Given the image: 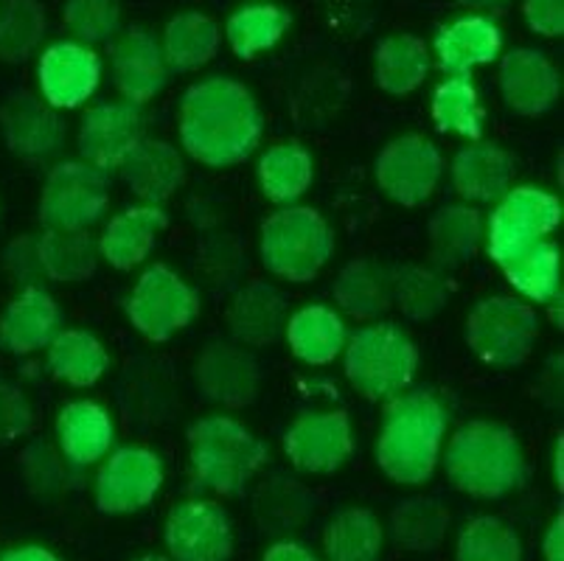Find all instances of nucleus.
I'll return each mask as SVG.
<instances>
[{"label": "nucleus", "mask_w": 564, "mask_h": 561, "mask_svg": "<svg viewBox=\"0 0 564 561\" xmlns=\"http://www.w3.org/2000/svg\"><path fill=\"white\" fill-rule=\"evenodd\" d=\"M502 99L517 116H542L558 101L562 76L556 65L536 48H514L500 65Z\"/></svg>", "instance_id": "19"}, {"label": "nucleus", "mask_w": 564, "mask_h": 561, "mask_svg": "<svg viewBox=\"0 0 564 561\" xmlns=\"http://www.w3.org/2000/svg\"><path fill=\"white\" fill-rule=\"evenodd\" d=\"M433 121L438 132H455L469 141L484 136V107L466 76L441 82L433 93Z\"/></svg>", "instance_id": "40"}, {"label": "nucleus", "mask_w": 564, "mask_h": 561, "mask_svg": "<svg viewBox=\"0 0 564 561\" xmlns=\"http://www.w3.org/2000/svg\"><path fill=\"white\" fill-rule=\"evenodd\" d=\"M147 116L132 101H105L82 116L79 152L85 163L110 172L124 163L127 154L143 141Z\"/></svg>", "instance_id": "14"}, {"label": "nucleus", "mask_w": 564, "mask_h": 561, "mask_svg": "<svg viewBox=\"0 0 564 561\" xmlns=\"http://www.w3.org/2000/svg\"><path fill=\"white\" fill-rule=\"evenodd\" d=\"M346 377L366 399H393L419 368V348L393 323H371L346 339Z\"/></svg>", "instance_id": "6"}, {"label": "nucleus", "mask_w": 564, "mask_h": 561, "mask_svg": "<svg viewBox=\"0 0 564 561\" xmlns=\"http://www.w3.org/2000/svg\"><path fill=\"white\" fill-rule=\"evenodd\" d=\"M163 483L161 457L143 446L116 450L96 477V506L105 514H130L155 500Z\"/></svg>", "instance_id": "12"}, {"label": "nucleus", "mask_w": 564, "mask_h": 561, "mask_svg": "<svg viewBox=\"0 0 564 561\" xmlns=\"http://www.w3.org/2000/svg\"><path fill=\"white\" fill-rule=\"evenodd\" d=\"M536 337L540 317L533 306L511 295L484 298L466 317V343L486 365H522L531 357Z\"/></svg>", "instance_id": "7"}, {"label": "nucleus", "mask_w": 564, "mask_h": 561, "mask_svg": "<svg viewBox=\"0 0 564 561\" xmlns=\"http://www.w3.org/2000/svg\"><path fill=\"white\" fill-rule=\"evenodd\" d=\"M34 430V410L23 390L0 379V444L18 441Z\"/></svg>", "instance_id": "45"}, {"label": "nucleus", "mask_w": 564, "mask_h": 561, "mask_svg": "<svg viewBox=\"0 0 564 561\" xmlns=\"http://www.w3.org/2000/svg\"><path fill=\"white\" fill-rule=\"evenodd\" d=\"M562 225V203L551 192H542L536 185H520L509 188L497 203L489 219L486 234V250L497 267L528 253L533 245L553 234Z\"/></svg>", "instance_id": "8"}, {"label": "nucleus", "mask_w": 564, "mask_h": 561, "mask_svg": "<svg viewBox=\"0 0 564 561\" xmlns=\"http://www.w3.org/2000/svg\"><path fill=\"white\" fill-rule=\"evenodd\" d=\"M545 561H564V517L558 514L547 528L545 537Z\"/></svg>", "instance_id": "48"}, {"label": "nucleus", "mask_w": 564, "mask_h": 561, "mask_svg": "<svg viewBox=\"0 0 564 561\" xmlns=\"http://www.w3.org/2000/svg\"><path fill=\"white\" fill-rule=\"evenodd\" d=\"M377 85L391 96H408L427 79L430 56L415 34H391L377 45Z\"/></svg>", "instance_id": "34"}, {"label": "nucleus", "mask_w": 564, "mask_h": 561, "mask_svg": "<svg viewBox=\"0 0 564 561\" xmlns=\"http://www.w3.org/2000/svg\"><path fill=\"white\" fill-rule=\"evenodd\" d=\"M354 450L351 419L346 410L304 413L284 432V452L292 466L312 475H329L348 461Z\"/></svg>", "instance_id": "13"}, {"label": "nucleus", "mask_w": 564, "mask_h": 561, "mask_svg": "<svg viewBox=\"0 0 564 561\" xmlns=\"http://www.w3.org/2000/svg\"><path fill=\"white\" fill-rule=\"evenodd\" d=\"M194 377L205 399L217 401L223 408H248L259 396V363L248 348L236 343H208L194 365Z\"/></svg>", "instance_id": "16"}, {"label": "nucleus", "mask_w": 564, "mask_h": 561, "mask_svg": "<svg viewBox=\"0 0 564 561\" xmlns=\"http://www.w3.org/2000/svg\"><path fill=\"white\" fill-rule=\"evenodd\" d=\"M112 82L124 101L143 107L166 87L169 68L161 45L141 25L127 29L110 48Z\"/></svg>", "instance_id": "18"}, {"label": "nucleus", "mask_w": 564, "mask_h": 561, "mask_svg": "<svg viewBox=\"0 0 564 561\" xmlns=\"http://www.w3.org/2000/svg\"><path fill=\"white\" fill-rule=\"evenodd\" d=\"M292 18L281 7L273 3H256V7H242L230 14L225 34L239 60H253L261 51L273 48L290 29Z\"/></svg>", "instance_id": "38"}, {"label": "nucleus", "mask_w": 564, "mask_h": 561, "mask_svg": "<svg viewBox=\"0 0 564 561\" xmlns=\"http://www.w3.org/2000/svg\"><path fill=\"white\" fill-rule=\"evenodd\" d=\"M520 539L509 525L497 517H478L460 531L455 561H520Z\"/></svg>", "instance_id": "43"}, {"label": "nucleus", "mask_w": 564, "mask_h": 561, "mask_svg": "<svg viewBox=\"0 0 564 561\" xmlns=\"http://www.w3.org/2000/svg\"><path fill=\"white\" fill-rule=\"evenodd\" d=\"M502 34L484 14L458 18L455 23L444 25L435 37V54L438 68L449 76H469L478 65H489L500 56Z\"/></svg>", "instance_id": "25"}, {"label": "nucleus", "mask_w": 564, "mask_h": 561, "mask_svg": "<svg viewBox=\"0 0 564 561\" xmlns=\"http://www.w3.org/2000/svg\"><path fill=\"white\" fill-rule=\"evenodd\" d=\"M59 332H63L59 303L37 284L25 287L0 317V346L12 354H34L48 348Z\"/></svg>", "instance_id": "21"}, {"label": "nucleus", "mask_w": 564, "mask_h": 561, "mask_svg": "<svg viewBox=\"0 0 564 561\" xmlns=\"http://www.w3.org/2000/svg\"><path fill=\"white\" fill-rule=\"evenodd\" d=\"M286 298L267 281H250L236 292L228 309V326L242 346H273L286 326Z\"/></svg>", "instance_id": "24"}, {"label": "nucleus", "mask_w": 564, "mask_h": 561, "mask_svg": "<svg viewBox=\"0 0 564 561\" xmlns=\"http://www.w3.org/2000/svg\"><path fill=\"white\" fill-rule=\"evenodd\" d=\"M43 34L45 12L37 0H0V62H25Z\"/></svg>", "instance_id": "41"}, {"label": "nucleus", "mask_w": 564, "mask_h": 561, "mask_svg": "<svg viewBox=\"0 0 564 561\" xmlns=\"http://www.w3.org/2000/svg\"><path fill=\"white\" fill-rule=\"evenodd\" d=\"M169 216L158 205H135L116 214L99 239V256L116 270H132L152 253Z\"/></svg>", "instance_id": "23"}, {"label": "nucleus", "mask_w": 564, "mask_h": 561, "mask_svg": "<svg viewBox=\"0 0 564 561\" xmlns=\"http://www.w3.org/2000/svg\"><path fill=\"white\" fill-rule=\"evenodd\" d=\"M430 259L441 270H458L478 256L484 216L469 205H444L427 225Z\"/></svg>", "instance_id": "28"}, {"label": "nucleus", "mask_w": 564, "mask_h": 561, "mask_svg": "<svg viewBox=\"0 0 564 561\" xmlns=\"http://www.w3.org/2000/svg\"><path fill=\"white\" fill-rule=\"evenodd\" d=\"M514 158L495 143L464 147L453 158L455 192L471 203H491L511 188Z\"/></svg>", "instance_id": "26"}, {"label": "nucleus", "mask_w": 564, "mask_h": 561, "mask_svg": "<svg viewBox=\"0 0 564 561\" xmlns=\"http://www.w3.org/2000/svg\"><path fill=\"white\" fill-rule=\"evenodd\" d=\"M0 127L7 147L25 161H45L59 152L65 141V123L54 107L34 99L32 93H12L0 107Z\"/></svg>", "instance_id": "20"}, {"label": "nucleus", "mask_w": 564, "mask_h": 561, "mask_svg": "<svg viewBox=\"0 0 564 561\" xmlns=\"http://www.w3.org/2000/svg\"><path fill=\"white\" fill-rule=\"evenodd\" d=\"M34 253L43 276L59 284H79L99 267V241L87 230H45L34 239Z\"/></svg>", "instance_id": "30"}, {"label": "nucleus", "mask_w": 564, "mask_h": 561, "mask_svg": "<svg viewBox=\"0 0 564 561\" xmlns=\"http://www.w3.org/2000/svg\"><path fill=\"white\" fill-rule=\"evenodd\" d=\"M219 25L203 12H186L169 20L166 34H163V60L166 68L177 74L203 68L205 62H212L219 51Z\"/></svg>", "instance_id": "33"}, {"label": "nucleus", "mask_w": 564, "mask_h": 561, "mask_svg": "<svg viewBox=\"0 0 564 561\" xmlns=\"http://www.w3.org/2000/svg\"><path fill=\"white\" fill-rule=\"evenodd\" d=\"M335 253V234L321 211L284 208L261 225V261L273 276L306 284Z\"/></svg>", "instance_id": "5"}, {"label": "nucleus", "mask_w": 564, "mask_h": 561, "mask_svg": "<svg viewBox=\"0 0 564 561\" xmlns=\"http://www.w3.org/2000/svg\"><path fill=\"white\" fill-rule=\"evenodd\" d=\"M188 455L199 486L236 497L264 466L267 446L230 416H208L188 427Z\"/></svg>", "instance_id": "4"}, {"label": "nucleus", "mask_w": 564, "mask_h": 561, "mask_svg": "<svg viewBox=\"0 0 564 561\" xmlns=\"http://www.w3.org/2000/svg\"><path fill=\"white\" fill-rule=\"evenodd\" d=\"M528 25L542 37H562L564 34V0H525L522 3Z\"/></svg>", "instance_id": "46"}, {"label": "nucleus", "mask_w": 564, "mask_h": 561, "mask_svg": "<svg viewBox=\"0 0 564 561\" xmlns=\"http://www.w3.org/2000/svg\"><path fill=\"white\" fill-rule=\"evenodd\" d=\"M138 561H169L166 555H143V559H138Z\"/></svg>", "instance_id": "52"}, {"label": "nucleus", "mask_w": 564, "mask_h": 561, "mask_svg": "<svg viewBox=\"0 0 564 561\" xmlns=\"http://www.w3.org/2000/svg\"><path fill=\"white\" fill-rule=\"evenodd\" d=\"M290 352L306 365H329L346 348V323L335 309L312 303L299 309L284 326Z\"/></svg>", "instance_id": "29"}, {"label": "nucleus", "mask_w": 564, "mask_h": 561, "mask_svg": "<svg viewBox=\"0 0 564 561\" xmlns=\"http://www.w3.org/2000/svg\"><path fill=\"white\" fill-rule=\"evenodd\" d=\"M315 163L301 143H275L259 161L261 192L270 203H295L312 185Z\"/></svg>", "instance_id": "35"}, {"label": "nucleus", "mask_w": 564, "mask_h": 561, "mask_svg": "<svg viewBox=\"0 0 564 561\" xmlns=\"http://www.w3.org/2000/svg\"><path fill=\"white\" fill-rule=\"evenodd\" d=\"M166 544L174 561H230L234 531L228 514L205 500L183 503L166 519Z\"/></svg>", "instance_id": "15"}, {"label": "nucleus", "mask_w": 564, "mask_h": 561, "mask_svg": "<svg viewBox=\"0 0 564 561\" xmlns=\"http://www.w3.org/2000/svg\"><path fill=\"white\" fill-rule=\"evenodd\" d=\"M121 177L130 185L132 194L147 205H161L172 199L186 180V163L181 152L166 141L143 138L121 163Z\"/></svg>", "instance_id": "22"}, {"label": "nucleus", "mask_w": 564, "mask_h": 561, "mask_svg": "<svg viewBox=\"0 0 564 561\" xmlns=\"http://www.w3.org/2000/svg\"><path fill=\"white\" fill-rule=\"evenodd\" d=\"M453 3H458V7H466V9H478V12H506V9L514 3V0H453Z\"/></svg>", "instance_id": "50"}, {"label": "nucleus", "mask_w": 564, "mask_h": 561, "mask_svg": "<svg viewBox=\"0 0 564 561\" xmlns=\"http://www.w3.org/2000/svg\"><path fill=\"white\" fill-rule=\"evenodd\" d=\"M107 368L110 357L105 346L85 328H63L48 343V370L74 388H90L105 377Z\"/></svg>", "instance_id": "32"}, {"label": "nucleus", "mask_w": 564, "mask_h": 561, "mask_svg": "<svg viewBox=\"0 0 564 561\" xmlns=\"http://www.w3.org/2000/svg\"><path fill=\"white\" fill-rule=\"evenodd\" d=\"M127 317L152 343H166L199 312V298L172 267L155 265L138 278L127 298Z\"/></svg>", "instance_id": "10"}, {"label": "nucleus", "mask_w": 564, "mask_h": 561, "mask_svg": "<svg viewBox=\"0 0 564 561\" xmlns=\"http://www.w3.org/2000/svg\"><path fill=\"white\" fill-rule=\"evenodd\" d=\"M63 20L82 43H107L121 29V7L118 0H68Z\"/></svg>", "instance_id": "44"}, {"label": "nucleus", "mask_w": 564, "mask_h": 561, "mask_svg": "<svg viewBox=\"0 0 564 561\" xmlns=\"http://www.w3.org/2000/svg\"><path fill=\"white\" fill-rule=\"evenodd\" d=\"M447 477L458 492L495 500L525 481V455L514 430L497 421H469L449 439Z\"/></svg>", "instance_id": "3"}, {"label": "nucleus", "mask_w": 564, "mask_h": 561, "mask_svg": "<svg viewBox=\"0 0 564 561\" xmlns=\"http://www.w3.org/2000/svg\"><path fill=\"white\" fill-rule=\"evenodd\" d=\"M0 561H56V555L45 548H14Z\"/></svg>", "instance_id": "49"}, {"label": "nucleus", "mask_w": 564, "mask_h": 561, "mask_svg": "<svg viewBox=\"0 0 564 561\" xmlns=\"http://www.w3.org/2000/svg\"><path fill=\"white\" fill-rule=\"evenodd\" d=\"M329 561H379L382 525L368 508H346L323 533Z\"/></svg>", "instance_id": "36"}, {"label": "nucleus", "mask_w": 564, "mask_h": 561, "mask_svg": "<svg viewBox=\"0 0 564 561\" xmlns=\"http://www.w3.org/2000/svg\"><path fill=\"white\" fill-rule=\"evenodd\" d=\"M447 419V408L430 390L393 396L377 439L379 470L402 486L427 483L438 466Z\"/></svg>", "instance_id": "2"}, {"label": "nucleus", "mask_w": 564, "mask_h": 561, "mask_svg": "<svg viewBox=\"0 0 564 561\" xmlns=\"http://www.w3.org/2000/svg\"><path fill=\"white\" fill-rule=\"evenodd\" d=\"M449 514L430 497H415L393 511V539L404 550L430 553L447 533Z\"/></svg>", "instance_id": "42"}, {"label": "nucleus", "mask_w": 564, "mask_h": 561, "mask_svg": "<svg viewBox=\"0 0 564 561\" xmlns=\"http://www.w3.org/2000/svg\"><path fill=\"white\" fill-rule=\"evenodd\" d=\"M56 439L63 446V455L74 466H90L110 452L112 441H116V427H112L107 410L96 401H70L59 410Z\"/></svg>", "instance_id": "27"}, {"label": "nucleus", "mask_w": 564, "mask_h": 561, "mask_svg": "<svg viewBox=\"0 0 564 561\" xmlns=\"http://www.w3.org/2000/svg\"><path fill=\"white\" fill-rule=\"evenodd\" d=\"M562 435L556 441V450H553V477H556V486L562 488Z\"/></svg>", "instance_id": "51"}, {"label": "nucleus", "mask_w": 564, "mask_h": 561, "mask_svg": "<svg viewBox=\"0 0 564 561\" xmlns=\"http://www.w3.org/2000/svg\"><path fill=\"white\" fill-rule=\"evenodd\" d=\"M110 205V177L85 161L56 163L40 194V219L48 230H87Z\"/></svg>", "instance_id": "9"}, {"label": "nucleus", "mask_w": 564, "mask_h": 561, "mask_svg": "<svg viewBox=\"0 0 564 561\" xmlns=\"http://www.w3.org/2000/svg\"><path fill=\"white\" fill-rule=\"evenodd\" d=\"M335 301L354 321H377L393 306L391 270L371 259H354L335 281Z\"/></svg>", "instance_id": "31"}, {"label": "nucleus", "mask_w": 564, "mask_h": 561, "mask_svg": "<svg viewBox=\"0 0 564 561\" xmlns=\"http://www.w3.org/2000/svg\"><path fill=\"white\" fill-rule=\"evenodd\" d=\"M40 90L54 110H76L96 93L101 79V60L79 43H54L37 65Z\"/></svg>", "instance_id": "17"}, {"label": "nucleus", "mask_w": 564, "mask_h": 561, "mask_svg": "<svg viewBox=\"0 0 564 561\" xmlns=\"http://www.w3.org/2000/svg\"><path fill=\"white\" fill-rule=\"evenodd\" d=\"M177 130L194 161L225 169L245 163L256 152L264 116L248 87L228 76H208L183 93Z\"/></svg>", "instance_id": "1"}, {"label": "nucleus", "mask_w": 564, "mask_h": 561, "mask_svg": "<svg viewBox=\"0 0 564 561\" xmlns=\"http://www.w3.org/2000/svg\"><path fill=\"white\" fill-rule=\"evenodd\" d=\"M449 287L444 276L422 265H404L391 270V301L410 321H430L444 309Z\"/></svg>", "instance_id": "37"}, {"label": "nucleus", "mask_w": 564, "mask_h": 561, "mask_svg": "<svg viewBox=\"0 0 564 561\" xmlns=\"http://www.w3.org/2000/svg\"><path fill=\"white\" fill-rule=\"evenodd\" d=\"M509 284L533 303H551L562 284V250L551 239L533 245L520 259L502 267Z\"/></svg>", "instance_id": "39"}, {"label": "nucleus", "mask_w": 564, "mask_h": 561, "mask_svg": "<svg viewBox=\"0 0 564 561\" xmlns=\"http://www.w3.org/2000/svg\"><path fill=\"white\" fill-rule=\"evenodd\" d=\"M264 561H321V559L299 542H275L273 548L264 553Z\"/></svg>", "instance_id": "47"}, {"label": "nucleus", "mask_w": 564, "mask_h": 561, "mask_svg": "<svg viewBox=\"0 0 564 561\" xmlns=\"http://www.w3.org/2000/svg\"><path fill=\"white\" fill-rule=\"evenodd\" d=\"M373 174H377L379 188L393 203L415 208V205L427 203L438 188L441 174H444V158L427 138L402 136L379 152Z\"/></svg>", "instance_id": "11"}]
</instances>
